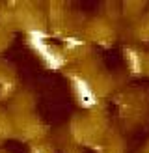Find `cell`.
Listing matches in <instances>:
<instances>
[{
    "instance_id": "3957f363",
    "label": "cell",
    "mask_w": 149,
    "mask_h": 153,
    "mask_svg": "<svg viewBox=\"0 0 149 153\" xmlns=\"http://www.w3.org/2000/svg\"><path fill=\"white\" fill-rule=\"evenodd\" d=\"M125 56H127V60H129L131 69H132L134 73H140V71H142V62H140V56H138V54H136V52H134L132 49H127Z\"/></svg>"
},
{
    "instance_id": "7a4b0ae2",
    "label": "cell",
    "mask_w": 149,
    "mask_h": 153,
    "mask_svg": "<svg viewBox=\"0 0 149 153\" xmlns=\"http://www.w3.org/2000/svg\"><path fill=\"white\" fill-rule=\"evenodd\" d=\"M71 82H73V90H74V95H77L80 106L84 108H91V106L97 105V95L86 79H82L78 75H73L71 76Z\"/></svg>"
},
{
    "instance_id": "6da1fadb",
    "label": "cell",
    "mask_w": 149,
    "mask_h": 153,
    "mask_svg": "<svg viewBox=\"0 0 149 153\" xmlns=\"http://www.w3.org/2000/svg\"><path fill=\"white\" fill-rule=\"evenodd\" d=\"M47 37L49 36L45 32H41V30H30L28 43H30V47L39 54V58L45 62L47 67H50V69H60V67L65 64V58L60 54V52H56L52 47H49Z\"/></svg>"
}]
</instances>
